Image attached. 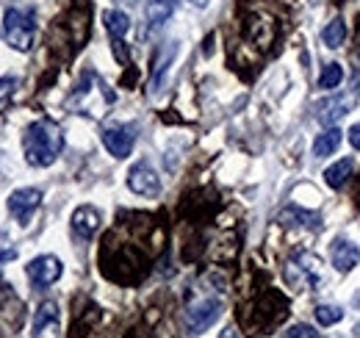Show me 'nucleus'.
I'll list each match as a JSON object with an SVG mask.
<instances>
[{
	"mask_svg": "<svg viewBox=\"0 0 360 338\" xmlns=\"http://www.w3.org/2000/svg\"><path fill=\"white\" fill-rule=\"evenodd\" d=\"M172 0H150L147 3V25H150V31H155V28H161L169 17H172Z\"/></svg>",
	"mask_w": 360,
	"mask_h": 338,
	"instance_id": "nucleus-13",
	"label": "nucleus"
},
{
	"mask_svg": "<svg viewBox=\"0 0 360 338\" xmlns=\"http://www.w3.org/2000/svg\"><path fill=\"white\" fill-rule=\"evenodd\" d=\"M352 169H355V161H352V158H341L338 164H333V167L324 172V183H327L330 189H341V186L349 180Z\"/></svg>",
	"mask_w": 360,
	"mask_h": 338,
	"instance_id": "nucleus-15",
	"label": "nucleus"
},
{
	"mask_svg": "<svg viewBox=\"0 0 360 338\" xmlns=\"http://www.w3.org/2000/svg\"><path fill=\"white\" fill-rule=\"evenodd\" d=\"M321 39H324V44L330 47V50H338L341 44H344V39H347V23L344 20H330L327 23V28H324V34H321Z\"/></svg>",
	"mask_w": 360,
	"mask_h": 338,
	"instance_id": "nucleus-17",
	"label": "nucleus"
},
{
	"mask_svg": "<svg viewBox=\"0 0 360 338\" xmlns=\"http://www.w3.org/2000/svg\"><path fill=\"white\" fill-rule=\"evenodd\" d=\"M14 258H17V247H14L11 236L0 230V263H6V261H14Z\"/></svg>",
	"mask_w": 360,
	"mask_h": 338,
	"instance_id": "nucleus-23",
	"label": "nucleus"
},
{
	"mask_svg": "<svg viewBox=\"0 0 360 338\" xmlns=\"http://www.w3.org/2000/svg\"><path fill=\"white\" fill-rule=\"evenodd\" d=\"M360 263V250L352 242H338L335 250H333V266L338 272H352Z\"/></svg>",
	"mask_w": 360,
	"mask_h": 338,
	"instance_id": "nucleus-10",
	"label": "nucleus"
},
{
	"mask_svg": "<svg viewBox=\"0 0 360 338\" xmlns=\"http://www.w3.org/2000/svg\"><path fill=\"white\" fill-rule=\"evenodd\" d=\"M100 225H103V216H100V211L94 206H81L78 211L72 213V233L78 239H84V242L94 239V233L100 230Z\"/></svg>",
	"mask_w": 360,
	"mask_h": 338,
	"instance_id": "nucleus-9",
	"label": "nucleus"
},
{
	"mask_svg": "<svg viewBox=\"0 0 360 338\" xmlns=\"http://www.w3.org/2000/svg\"><path fill=\"white\" fill-rule=\"evenodd\" d=\"M280 222L283 225H316V213L300 211V208H285V211H280Z\"/></svg>",
	"mask_w": 360,
	"mask_h": 338,
	"instance_id": "nucleus-21",
	"label": "nucleus"
},
{
	"mask_svg": "<svg viewBox=\"0 0 360 338\" xmlns=\"http://www.w3.org/2000/svg\"><path fill=\"white\" fill-rule=\"evenodd\" d=\"M344 81V67L341 64H327L319 75V89H338Z\"/></svg>",
	"mask_w": 360,
	"mask_h": 338,
	"instance_id": "nucleus-18",
	"label": "nucleus"
},
{
	"mask_svg": "<svg viewBox=\"0 0 360 338\" xmlns=\"http://www.w3.org/2000/svg\"><path fill=\"white\" fill-rule=\"evenodd\" d=\"M319 266L321 263H319V258H314V255L308 253L297 255L288 263V280L297 283V286H305L311 292H319V286H321V269Z\"/></svg>",
	"mask_w": 360,
	"mask_h": 338,
	"instance_id": "nucleus-4",
	"label": "nucleus"
},
{
	"mask_svg": "<svg viewBox=\"0 0 360 338\" xmlns=\"http://www.w3.org/2000/svg\"><path fill=\"white\" fill-rule=\"evenodd\" d=\"M341 139H344V130L341 127H330L324 133H319L314 142V156L316 158H324V156H333L338 147H341Z\"/></svg>",
	"mask_w": 360,
	"mask_h": 338,
	"instance_id": "nucleus-12",
	"label": "nucleus"
},
{
	"mask_svg": "<svg viewBox=\"0 0 360 338\" xmlns=\"http://www.w3.org/2000/svg\"><path fill=\"white\" fill-rule=\"evenodd\" d=\"M188 3H194L197 8H205V6H208V0H188Z\"/></svg>",
	"mask_w": 360,
	"mask_h": 338,
	"instance_id": "nucleus-28",
	"label": "nucleus"
},
{
	"mask_svg": "<svg viewBox=\"0 0 360 338\" xmlns=\"http://www.w3.org/2000/svg\"><path fill=\"white\" fill-rule=\"evenodd\" d=\"M219 338H238V333H236L233 327H227V330H222V336Z\"/></svg>",
	"mask_w": 360,
	"mask_h": 338,
	"instance_id": "nucleus-27",
	"label": "nucleus"
},
{
	"mask_svg": "<svg viewBox=\"0 0 360 338\" xmlns=\"http://www.w3.org/2000/svg\"><path fill=\"white\" fill-rule=\"evenodd\" d=\"M175 53H178V44H169V47L161 53V58H158V64H155V73H153V92H158V89H161V78H164V73H167L169 61L175 58Z\"/></svg>",
	"mask_w": 360,
	"mask_h": 338,
	"instance_id": "nucleus-19",
	"label": "nucleus"
},
{
	"mask_svg": "<svg viewBox=\"0 0 360 338\" xmlns=\"http://www.w3.org/2000/svg\"><path fill=\"white\" fill-rule=\"evenodd\" d=\"M341 319H344V311H341L338 305H319V308H316V322L324 325V327L338 325Z\"/></svg>",
	"mask_w": 360,
	"mask_h": 338,
	"instance_id": "nucleus-20",
	"label": "nucleus"
},
{
	"mask_svg": "<svg viewBox=\"0 0 360 338\" xmlns=\"http://www.w3.org/2000/svg\"><path fill=\"white\" fill-rule=\"evenodd\" d=\"M283 338H321V333L316 327H311V325H291L283 333Z\"/></svg>",
	"mask_w": 360,
	"mask_h": 338,
	"instance_id": "nucleus-22",
	"label": "nucleus"
},
{
	"mask_svg": "<svg viewBox=\"0 0 360 338\" xmlns=\"http://www.w3.org/2000/svg\"><path fill=\"white\" fill-rule=\"evenodd\" d=\"M219 313H222V302L214 299V296H205V299L194 302V305L186 311V330H188V336L205 333V330L219 319Z\"/></svg>",
	"mask_w": 360,
	"mask_h": 338,
	"instance_id": "nucleus-3",
	"label": "nucleus"
},
{
	"mask_svg": "<svg viewBox=\"0 0 360 338\" xmlns=\"http://www.w3.org/2000/svg\"><path fill=\"white\" fill-rule=\"evenodd\" d=\"M114 53H117L120 61H128V47H125L122 39H114Z\"/></svg>",
	"mask_w": 360,
	"mask_h": 338,
	"instance_id": "nucleus-25",
	"label": "nucleus"
},
{
	"mask_svg": "<svg viewBox=\"0 0 360 338\" xmlns=\"http://www.w3.org/2000/svg\"><path fill=\"white\" fill-rule=\"evenodd\" d=\"M61 272H64V266H61V261L56 255H39V258H34L28 263V280L34 283V289L53 286L61 277Z\"/></svg>",
	"mask_w": 360,
	"mask_h": 338,
	"instance_id": "nucleus-7",
	"label": "nucleus"
},
{
	"mask_svg": "<svg viewBox=\"0 0 360 338\" xmlns=\"http://www.w3.org/2000/svg\"><path fill=\"white\" fill-rule=\"evenodd\" d=\"M349 144H352L355 150H360V123L349 127Z\"/></svg>",
	"mask_w": 360,
	"mask_h": 338,
	"instance_id": "nucleus-26",
	"label": "nucleus"
},
{
	"mask_svg": "<svg viewBox=\"0 0 360 338\" xmlns=\"http://www.w3.org/2000/svg\"><path fill=\"white\" fill-rule=\"evenodd\" d=\"M103 144L114 158H128L134 153L136 144V127L134 125H111L103 127Z\"/></svg>",
	"mask_w": 360,
	"mask_h": 338,
	"instance_id": "nucleus-6",
	"label": "nucleus"
},
{
	"mask_svg": "<svg viewBox=\"0 0 360 338\" xmlns=\"http://www.w3.org/2000/svg\"><path fill=\"white\" fill-rule=\"evenodd\" d=\"M3 34H6V42L11 44L14 50L28 53L34 47V37H37L34 17L28 11H22V8H8L6 17H3Z\"/></svg>",
	"mask_w": 360,
	"mask_h": 338,
	"instance_id": "nucleus-2",
	"label": "nucleus"
},
{
	"mask_svg": "<svg viewBox=\"0 0 360 338\" xmlns=\"http://www.w3.org/2000/svg\"><path fill=\"white\" fill-rule=\"evenodd\" d=\"M355 100H358V92H352L349 97L341 94V97H335V100H330V103H321V106H319V108H321V120H324V123L341 120L344 114H349V108L355 106Z\"/></svg>",
	"mask_w": 360,
	"mask_h": 338,
	"instance_id": "nucleus-11",
	"label": "nucleus"
},
{
	"mask_svg": "<svg viewBox=\"0 0 360 338\" xmlns=\"http://www.w3.org/2000/svg\"><path fill=\"white\" fill-rule=\"evenodd\" d=\"M22 150L31 167H50L64 150V133L50 120H37L22 136Z\"/></svg>",
	"mask_w": 360,
	"mask_h": 338,
	"instance_id": "nucleus-1",
	"label": "nucleus"
},
{
	"mask_svg": "<svg viewBox=\"0 0 360 338\" xmlns=\"http://www.w3.org/2000/svg\"><path fill=\"white\" fill-rule=\"evenodd\" d=\"M56 322H58V305L56 302H42L37 316H34V338L42 336L45 327H56Z\"/></svg>",
	"mask_w": 360,
	"mask_h": 338,
	"instance_id": "nucleus-16",
	"label": "nucleus"
},
{
	"mask_svg": "<svg viewBox=\"0 0 360 338\" xmlns=\"http://www.w3.org/2000/svg\"><path fill=\"white\" fill-rule=\"evenodd\" d=\"M128 189L134 194H141V197H155L161 192V177L147 161H139L128 172Z\"/></svg>",
	"mask_w": 360,
	"mask_h": 338,
	"instance_id": "nucleus-8",
	"label": "nucleus"
},
{
	"mask_svg": "<svg viewBox=\"0 0 360 338\" xmlns=\"http://www.w3.org/2000/svg\"><path fill=\"white\" fill-rule=\"evenodd\" d=\"M314 3H319V0H314Z\"/></svg>",
	"mask_w": 360,
	"mask_h": 338,
	"instance_id": "nucleus-29",
	"label": "nucleus"
},
{
	"mask_svg": "<svg viewBox=\"0 0 360 338\" xmlns=\"http://www.w3.org/2000/svg\"><path fill=\"white\" fill-rule=\"evenodd\" d=\"M103 23H105V31L111 34V39H122L131 31V17L125 11H117V8L105 11L103 14Z\"/></svg>",
	"mask_w": 360,
	"mask_h": 338,
	"instance_id": "nucleus-14",
	"label": "nucleus"
},
{
	"mask_svg": "<svg viewBox=\"0 0 360 338\" xmlns=\"http://www.w3.org/2000/svg\"><path fill=\"white\" fill-rule=\"evenodd\" d=\"M17 84H20V81H17L14 75H6V78H0V108H3L6 103H8V97L14 94Z\"/></svg>",
	"mask_w": 360,
	"mask_h": 338,
	"instance_id": "nucleus-24",
	"label": "nucleus"
},
{
	"mask_svg": "<svg viewBox=\"0 0 360 338\" xmlns=\"http://www.w3.org/2000/svg\"><path fill=\"white\" fill-rule=\"evenodd\" d=\"M39 206H42V192H39V189L25 186V189H17V192L8 194V213H11L20 225H28Z\"/></svg>",
	"mask_w": 360,
	"mask_h": 338,
	"instance_id": "nucleus-5",
	"label": "nucleus"
}]
</instances>
